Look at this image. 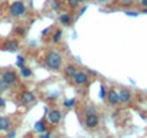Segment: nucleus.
Instances as JSON below:
<instances>
[{
  "mask_svg": "<svg viewBox=\"0 0 147 138\" xmlns=\"http://www.w3.org/2000/svg\"><path fill=\"white\" fill-rule=\"evenodd\" d=\"M45 66L49 71H59L62 66V55L55 50L48 52L45 56Z\"/></svg>",
  "mask_w": 147,
  "mask_h": 138,
  "instance_id": "1",
  "label": "nucleus"
},
{
  "mask_svg": "<svg viewBox=\"0 0 147 138\" xmlns=\"http://www.w3.org/2000/svg\"><path fill=\"white\" fill-rule=\"evenodd\" d=\"M25 12H26V6L22 0H16V2H13L9 7V13H10L12 17H20V16L25 15Z\"/></svg>",
  "mask_w": 147,
  "mask_h": 138,
  "instance_id": "2",
  "label": "nucleus"
},
{
  "mask_svg": "<svg viewBox=\"0 0 147 138\" xmlns=\"http://www.w3.org/2000/svg\"><path fill=\"white\" fill-rule=\"evenodd\" d=\"M20 104H23V105H26V107H29V105H35V102H36V96H35V94L33 92H30V91H23L22 94H20Z\"/></svg>",
  "mask_w": 147,
  "mask_h": 138,
  "instance_id": "3",
  "label": "nucleus"
},
{
  "mask_svg": "<svg viewBox=\"0 0 147 138\" xmlns=\"http://www.w3.org/2000/svg\"><path fill=\"white\" fill-rule=\"evenodd\" d=\"M0 79H2L6 85H9V86H10V85H15V84L18 82V75H16L13 71H5Z\"/></svg>",
  "mask_w": 147,
  "mask_h": 138,
  "instance_id": "4",
  "label": "nucleus"
},
{
  "mask_svg": "<svg viewBox=\"0 0 147 138\" xmlns=\"http://www.w3.org/2000/svg\"><path fill=\"white\" fill-rule=\"evenodd\" d=\"M72 81H74V84H75V85H87L90 79H88V75H87L85 72L77 71L75 75L72 76Z\"/></svg>",
  "mask_w": 147,
  "mask_h": 138,
  "instance_id": "5",
  "label": "nucleus"
},
{
  "mask_svg": "<svg viewBox=\"0 0 147 138\" xmlns=\"http://www.w3.org/2000/svg\"><path fill=\"white\" fill-rule=\"evenodd\" d=\"M98 122H100V118L94 111L87 114V117H85V127L87 128H95L98 125Z\"/></svg>",
  "mask_w": 147,
  "mask_h": 138,
  "instance_id": "6",
  "label": "nucleus"
},
{
  "mask_svg": "<svg viewBox=\"0 0 147 138\" xmlns=\"http://www.w3.org/2000/svg\"><path fill=\"white\" fill-rule=\"evenodd\" d=\"M48 119H49V122H51L52 125L59 124V121L62 119L61 111H59V109H52V111H49V112H48Z\"/></svg>",
  "mask_w": 147,
  "mask_h": 138,
  "instance_id": "7",
  "label": "nucleus"
},
{
  "mask_svg": "<svg viewBox=\"0 0 147 138\" xmlns=\"http://www.w3.org/2000/svg\"><path fill=\"white\" fill-rule=\"evenodd\" d=\"M105 96H107V99H108V104H111V105H117V104L120 102V99H118V92H117L115 89H110Z\"/></svg>",
  "mask_w": 147,
  "mask_h": 138,
  "instance_id": "8",
  "label": "nucleus"
},
{
  "mask_svg": "<svg viewBox=\"0 0 147 138\" xmlns=\"http://www.w3.org/2000/svg\"><path fill=\"white\" fill-rule=\"evenodd\" d=\"M118 99H120V102H124V104L130 102V99H131V92H130L128 89H121V91L118 92Z\"/></svg>",
  "mask_w": 147,
  "mask_h": 138,
  "instance_id": "9",
  "label": "nucleus"
},
{
  "mask_svg": "<svg viewBox=\"0 0 147 138\" xmlns=\"http://www.w3.org/2000/svg\"><path fill=\"white\" fill-rule=\"evenodd\" d=\"M75 72H77V66H75V65H66L65 69H63L65 76H66V78H71V79H72L74 75H75Z\"/></svg>",
  "mask_w": 147,
  "mask_h": 138,
  "instance_id": "10",
  "label": "nucleus"
},
{
  "mask_svg": "<svg viewBox=\"0 0 147 138\" xmlns=\"http://www.w3.org/2000/svg\"><path fill=\"white\" fill-rule=\"evenodd\" d=\"M59 23H61L62 26H69V25L72 23V16H71L69 13H62V15L59 16Z\"/></svg>",
  "mask_w": 147,
  "mask_h": 138,
  "instance_id": "11",
  "label": "nucleus"
},
{
  "mask_svg": "<svg viewBox=\"0 0 147 138\" xmlns=\"http://www.w3.org/2000/svg\"><path fill=\"white\" fill-rule=\"evenodd\" d=\"M5 49L9 52H16L19 49V43L16 40H7V42H5Z\"/></svg>",
  "mask_w": 147,
  "mask_h": 138,
  "instance_id": "12",
  "label": "nucleus"
},
{
  "mask_svg": "<svg viewBox=\"0 0 147 138\" xmlns=\"http://www.w3.org/2000/svg\"><path fill=\"white\" fill-rule=\"evenodd\" d=\"M10 128V119L6 117H0V131H7Z\"/></svg>",
  "mask_w": 147,
  "mask_h": 138,
  "instance_id": "13",
  "label": "nucleus"
},
{
  "mask_svg": "<svg viewBox=\"0 0 147 138\" xmlns=\"http://www.w3.org/2000/svg\"><path fill=\"white\" fill-rule=\"evenodd\" d=\"M35 131H38L40 134L46 131V122H45V119H40V121H38L35 124Z\"/></svg>",
  "mask_w": 147,
  "mask_h": 138,
  "instance_id": "14",
  "label": "nucleus"
},
{
  "mask_svg": "<svg viewBox=\"0 0 147 138\" xmlns=\"http://www.w3.org/2000/svg\"><path fill=\"white\" fill-rule=\"evenodd\" d=\"M19 69H20V75H22V78H30V76H32V71H30L28 66L23 65V66H20Z\"/></svg>",
  "mask_w": 147,
  "mask_h": 138,
  "instance_id": "15",
  "label": "nucleus"
},
{
  "mask_svg": "<svg viewBox=\"0 0 147 138\" xmlns=\"http://www.w3.org/2000/svg\"><path fill=\"white\" fill-rule=\"evenodd\" d=\"M61 39H62V30H61V29H56V30L53 32V35H52V42L58 43Z\"/></svg>",
  "mask_w": 147,
  "mask_h": 138,
  "instance_id": "16",
  "label": "nucleus"
},
{
  "mask_svg": "<svg viewBox=\"0 0 147 138\" xmlns=\"http://www.w3.org/2000/svg\"><path fill=\"white\" fill-rule=\"evenodd\" d=\"M75 104H77V99L75 98H71V99H65L63 101V107L65 108H72Z\"/></svg>",
  "mask_w": 147,
  "mask_h": 138,
  "instance_id": "17",
  "label": "nucleus"
},
{
  "mask_svg": "<svg viewBox=\"0 0 147 138\" xmlns=\"http://www.w3.org/2000/svg\"><path fill=\"white\" fill-rule=\"evenodd\" d=\"M51 9L53 12H58L61 9V2H59V0H52V2H51Z\"/></svg>",
  "mask_w": 147,
  "mask_h": 138,
  "instance_id": "18",
  "label": "nucleus"
},
{
  "mask_svg": "<svg viewBox=\"0 0 147 138\" xmlns=\"http://www.w3.org/2000/svg\"><path fill=\"white\" fill-rule=\"evenodd\" d=\"M23 65H25V58L19 55V56H18V59H16V66H18V68H20V66H23Z\"/></svg>",
  "mask_w": 147,
  "mask_h": 138,
  "instance_id": "19",
  "label": "nucleus"
},
{
  "mask_svg": "<svg viewBox=\"0 0 147 138\" xmlns=\"http://www.w3.org/2000/svg\"><path fill=\"white\" fill-rule=\"evenodd\" d=\"M105 95H107L105 88H104V85H101V86H100V98H105Z\"/></svg>",
  "mask_w": 147,
  "mask_h": 138,
  "instance_id": "20",
  "label": "nucleus"
},
{
  "mask_svg": "<svg viewBox=\"0 0 147 138\" xmlns=\"http://www.w3.org/2000/svg\"><path fill=\"white\" fill-rule=\"evenodd\" d=\"M7 88H9V85H6L2 79H0V92H2V91H6Z\"/></svg>",
  "mask_w": 147,
  "mask_h": 138,
  "instance_id": "21",
  "label": "nucleus"
},
{
  "mask_svg": "<svg viewBox=\"0 0 147 138\" xmlns=\"http://www.w3.org/2000/svg\"><path fill=\"white\" fill-rule=\"evenodd\" d=\"M68 5H69V7H72V9L78 6V3L75 2V0H68Z\"/></svg>",
  "mask_w": 147,
  "mask_h": 138,
  "instance_id": "22",
  "label": "nucleus"
},
{
  "mask_svg": "<svg viewBox=\"0 0 147 138\" xmlns=\"http://www.w3.org/2000/svg\"><path fill=\"white\" fill-rule=\"evenodd\" d=\"M39 138H51V134L48 132V131H45V132H42L40 134V137Z\"/></svg>",
  "mask_w": 147,
  "mask_h": 138,
  "instance_id": "23",
  "label": "nucleus"
},
{
  "mask_svg": "<svg viewBox=\"0 0 147 138\" xmlns=\"http://www.w3.org/2000/svg\"><path fill=\"white\" fill-rule=\"evenodd\" d=\"M16 137V132L15 131H9L7 132V138H15Z\"/></svg>",
  "mask_w": 147,
  "mask_h": 138,
  "instance_id": "24",
  "label": "nucleus"
},
{
  "mask_svg": "<svg viewBox=\"0 0 147 138\" xmlns=\"http://www.w3.org/2000/svg\"><path fill=\"white\" fill-rule=\"evenodd\" d=\"M5 105H6V102H5V99H3L2 96H0V108H3Z\"/></svg>",
  "mask_w": 147,
  "mask_h": 138,
  "instance_id": "25",
  "label": "nucleus"
},
{
  "mask_svg": "<svg viewBox=\"0 0 147 138\" xmlns=\"http://www.w3.org/2000/svg\"><path fill=\"white\" fill-rule=\"evenodd\" d=\"M141 6L147 9V0H141Z\"/></svg>",
  "mask_w": 147,
  "mask_h": 138,
  "instance_id": "26",
  "label": "nucleus"
},
{
  "mask_svg": "<svg viewBox=\"0 0 147 138\" xmlns=\"http://www.w3.org/2000/svg\"><path fill=\"white\" fill-rule=\"evenodd\" d=\"M48 32H49V29H43V30H42V36H46Z\"/></svg>",
  "mask_w": 147,
  "mask_h": 138,
  "instance_id": "27",
  "label": "nucleus"
},
{
  "mask_svg": "<svg viewBox=\"0 0 147 138\" xmlns=\"http://www.w3.org/2000/svg\"><path fill=\"white\" fill-rule=\"evenodd\" d=\"M125 15H127V16H134V17L137 16V13H131V12H127Z\"/></svg>",
  "mask_w": 147,
  "mask_h": 138,
  "instance_id": "28",
  "label": "nucleus"
},
{
  "mask_svg": "<svg viewBox=\"0 0 147 138\" xmlns=\"http://www.w3.org/2000/svg\"><path fill=\"white\" fill-rule=\"evenodd\" d=\"M75 2H77V3L80 5V3H84V2H85V0H75Z\"/></svg>",
  "mask_w": 147,
  "mask_h": 138,
  "instance_id": "29",
  "label": "nucleus"
},
{
  "mask_svg": "<svg viewBox=\"0 0 147 138\" xmlns=\"http://www.w3.org/2000/svg\"><path fill=\"white\" fill-rule=\"evenodd\" d=\"M98 2H107V0H98Z\"/></svg>",
  "mask_w": 147,
  "mask_h": 138,
  "instance_id": "30",
  "label": "nucleus"
},
{
  "mask_svg": "<svg viewBox=\"0 0 147 138\" xmlns=\"http://www.w3.org/2000/svg\"><path fill=\"white\" fill-rule=\"evenodd\" d=\"M58 138H61V137H58Z\"/></svg>",
  "mask_w": 147,
  "mask_h": 138,
  "instance_id": "31",
  "label": "nucleus"
},
{
  "mask_svg": "<svg viewBox=\"0 0 147 138\" xmlns=\"http://www.w3.org/2000/svg\"><path fill=\"white\" fill-rule=\"evenodd\" d=\"M108 138H111V137H108Z\"/></svg>",
  "mask_w": 147,
  "mask_h": 138,
  "instance_id": "32",
  "label": "nucleus"
}]
</instances>
